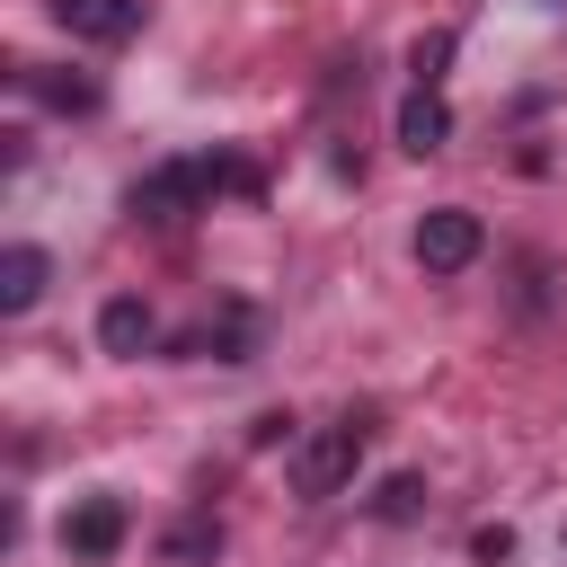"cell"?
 <instances>
[{
  "instance_id": "6da1fadb",
  "label": "cell",
  "mask_w": 567,
  "mask_h": 567,
  "mask_svg": "<svg viewBox=\"0 0 567 567\" xmlns=\"http://www.w3.org/2000/svg\"><path fill=\"white\" fill-rule=\"evenodd\" d=\"M213 195H221L213 159H159L151 177H133L124 213H133V221H151V230H177V221H195V213H204Z\"/></svg>"
},
{
  "instance_id": "7a4b0ae2",
  "label": "cell",
  "mask_w": 567,
  "mask_h": 567,
  "mask_svg": "<svg viewBox=\"0 0 567 567\" xmlns=\"http://www.w3.org/2000/svg\"><path fill=\"white\" fill-rule=\"evenodd\" d=\"M363 416H337V425H319V434H301L292 443V487L301 496H337V487H354V470H363Z\"/></svg>"
},
{
  "instance_id": "3957f363",
  "label": "cell",
  "mask_w": 567,
  "mask_h": 567,
  "mask_svg": "<svg viewBox=\"0 0 567 567\" xmlns=\"http://www.w3.org/2000/svg\"><path fill=\"white\" fill-rule=\"evenodd\" d=\"M478 248H487V230H478V213H461V204H434V213L416 221V266H425V275H461Z\"/></svg>"
},
{
  "instance_id": "277c9868",
  "label": "cell",
  "mask_w": 567,
  "mask_h": 567,
  "mask_svg": "<svg viewBox=\"0 0 567 567\" xmlns=\"http://www.w3.org/2000/svg\"><path fill=\"white\" fill-rule=\"evenodd\" d=\"M124 532H133L124 496H80V505L62 514V549H71V558H89V567H106V558L124 549Z\"/></svg>"
},
{
  "instance_id": "5b68a950",
  "label": "cell",
  "mask_w": 567,
  "mask_h": 567,
  "mask_svg": "<svg viewBox=\"0 0 567 567\" xmlns=\"http://www.w3.org/2000/svg\"><path fill=\"white\" fill-rule=\"evenodd\" d=\"M53 18L80 35V44H124L142 27V0H53Z\"/></svg>"
},
{
  "instance_id": "8992f818",
  "label": "cell",
  "mask_w": 567,
  "mask_h": 567,
  "mask_svg": "<svg viewBox=\"0 0 567 567\" xmlns=\"http://www.w3.org/2000/svg\"><path fill=\"white\" fill-rule=\"evenodd\" d=\"M443 142H452V106H443V89H408V97H399V151L425 159V151H443Z\"/></svg>"
},
{
  "instance_id": "52a82bcc",
  "label": "cell",
  "mask_w": 567,
  "mask_h": 567,
  "mask_svg": "<svg viewBox=\"0 0 567 567\" xmlns=\"http://www.w3.org/2000/svg\"><path fill=\"white\" fill-rule=\"evenodd\" d=\"M257 346V310L248 301H221V319H204L195 337H177V354H221V363H248Z\"/></svg>"
},
{
  "instance_id": "ba28073f",
  "label": "cell",
  "mask_w": 567,
  "mask_h": 567,
  "mask_svg": "<svg viewBox=\"0 0 567 567\" xmlns=\"http://www.w3.org/2000/svg\"><path fill=\"white\" fill-rule=\"evenodd\" d=\"M18 89L44 97L53 115H97V80H80V71H35V62H18Z\"/></svg>"
},
{
  "instance_id": "9c48e42d",
  "label": "cell",
  "mask_w": 567,
  "mask_h": 567,
  "mask_svg": "<svg viewBox=\"0 0 567 567\" xmlns=\"http://www.w3.org/2000/svg\"><path fill=\"white\" fill-rule=\"evenodd\" d=\"M44 275H53V266H44V248H27V239H18V248H0V310H35Z\"/></svg>"
},
{
  "instance_id": "30bf717a",
  "label": "cell",
  "mask_w": 567,
  "mask_h": 567,
  "mask_svg": "<svg viewBox=\"0 0 567 567\" xmlns=\"http://www.w3.org/2000/svg\"><path fill=\"white\" fill-rule=\"evenodd\" d=\"M97 346H106V354H142V346H151V301H133V292L106 301V310H97Z\"/></svg>"
},
{
  "instance_id": "8fae6325",
  "label": "cell",
  "mask_w": 567,
  "mask_h": 567,
  "mask_svg": "<svg viewBox=\"0 0 567 567\" xmlns=\"http://www.w3.org/2000/svg\"><path fill=\"white\" fill-rule=\"evenodd\" d=\"M159 549H168V558H177V567H204V558H213V549H221V523H204V514H186V523H177V532H168V540H159Z\"/></svg>"
},
{
  "instance_id": "7c38bea8",
  "label": "cell",
  "mask_w": 567,
  "mask_h": 567,
  "mask_svg": "<svg viewBox=\"0 0 567 567\" xmlns=\"http://www.w3.org/2000/svg\"><path fill=\"white\" fill-rule=\"evenodd\" d=\"M443 62H452V27H434V35H416V44H408V80H416V89H434V80H443Z\"/></svg>"
},
{
  "instance_id": "4fadbf2b",
  "label": "cell",
  "mask_w": 567,
  "mask_h": 567,
  "mask_svg": "<svg viewBox=\"0 0 567 567\" xmlns=\"http://www.w3.org/2000/svg\"><path fill=\"white\" fill-rule=\"evenodd\" d=\"M372 514H381V523H416V514H425V478H390V487L372 496Z\"/></svg>"
},
{
  "instance_id": "5bb4252c",
  "label": "cell",
  "mask_w": 567,
  "mask_h": 567,
  "mask_svg": "<svg viewBox=\"0 0 567 567\" xmlns=\"http://www.w3.org/2000/svg\"><path fill=\"white\" fill-rule=\"evenodd\" d=\"M248 443H257V452H266V443H292V416H284V408H266V416L248 425Z\"/></svg>"
},
{
  "instance_id": "9a60e30c",
  "label": "cell",
  "mask_w": 567,
  "mask_h": 567,
  "mask_svg": "<svg viewBox=\"0 0 567 567\" xmlns=\"http://www.w3.org/2000/svg\"><path fill=\"white\" fill-rule=\"evenodd\" d=\"M470 549H478V558H487V567H496V558H514V532H505V523H487V532H478V540H470Z\"/></svg>"
}]
</instances>
